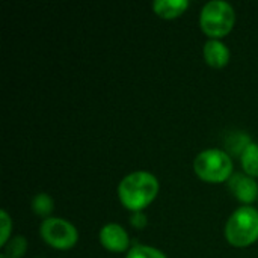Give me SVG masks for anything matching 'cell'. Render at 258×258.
<instances>
[{"mask_svg":"<svg viewBox=\"0 0 258 258\" xmlns=\"http://www.w3.org/2000/svg\"><path fill=\"white\" fill-rule=\"evenodd\" d=\"M157 178L145 171L128 174L118 186V197L121 203L133 212H141L142 209H145L157 197Z\"/></svg>","mask_w":258,"mask_h":258,"instance_id":"1","label":"cell"},{"mask_svg":"<svg viewBox=\"0 0 258 258\" xmlns=\"http://www.w3.org/2000/svg\"><path fill=\"white\" fill-rule=\"evenodd\" d=\"M225 237L234 246H248L258 239V212L254 207H239L227 221Z\"/></svg>","mask_w":258,"mask_h":258,"instance_id":"2","label":"cell"},{"mask_svg":"<svg viewBox=\"0 0 258 258\" xmlns=\"http://www.w3.org/2000/svg\"><path fill=\"white\" fill-rule=\"evenodd\" d=\"M234 20L236 15L233 6L224 0H212L206 3L200 15L201 29L212 36V39L227 35L233 29Z\"/></svg>","mask_w":258,"mask_h":258,"instance_id":"3","label":"cell"},{"mask_svg":"<svg viewBox=\"0 0 258 258\" xmlns=\"http://www.w3.org/2000/svg\"><path fill=\"white\" fill-rule=\"evenodd\" d=\"M194 169L200 178L210 183H221L231 175L233 162L225 151L218 148H210L201 151L197 156L194 162Z\"/></svg>","mask_w":258,"mask_h":258,"instance_id":"4","label":"cell"},{"mask_svg":"<svg viewBox=\"0 0 258 258\" xmlns=\"http://www.w3.org/2000/svg\"><path fill=\"white\" fill-rule=\"evenodd\" d=\"M41 236L48 245L57 249H68L79 239L76 227L60 218H47L41 224Z\"/></svg>","mask_w":258,"mask_h":258,"instance_id":"5","label":"cell"},{"mask_svg":"<svg viewBox=\"0 0 258 258\" xmlns=\"http://www.w3.org/2000/svg\"><path fill=\"white\" fill-rule=\"evenodd\" d=\"M100 242L109 251L121 252L125 251L130 240L127 231L118 224H107L100 231Z\"/></svg>","mask_w":258,"mask_h":258,"instance_id":"6","label":"cell"},{"mask_svg":"<svg viewBox=\"0 0 258 258\" xmlns=\"http://www.w3.org/2000/svg\"><path fill=\"white\" fill-rule=\"evenodd\" d=\"M203 53H204L206 62L209 65L215 67V68H221V67L227 65L228 60H230V50L219 39H209L204 44Z\"/></svg>","mask_w":258,"mask_h":258,"instance_id":"7","label":"cell"},{"mask_svg":"<svg viewBox=\"0 0 258 258\" xmlns=\"http://www.w3.org/2000/svg\"><path fill=\"white\" fill-rule=\"evenodd\" d=\"M233 190L237 197V200H240L242 203H252L258 195V184L257 181H254V178L251 177H243V175H237L236 181L231 184Z\"/></svg>","mask_w":258,"mask_h":258,"instance_id":"8","label":"cell"},{"mask_svg":"<svg viewBox=\"0 0 258 258\" xmlns=\"http://www.w3.org/2000/svg\"><path fill=\"white\" fill-rule=\"evenodd\" d=\"M189 6L187 0H154L153 9L163 18H174L183 14Z\"/></svg>","mask_w":258,"mask_h":258,"instance_id":"9","label":"cell"},{"mask_svg":"<svg viewBox=\"0 0 258 258\" xmlns=\"http://www.w3.org/2000/svg\"><path fill=\"white\" fill-rule=\"evenodd\" d=\"M242 166L246 174L258 177V144H248L242 151Z\"/></svg>","mask_w":258,"mask_h":258,"instance_id":"10","label":"cell"},{"mask_svg":"<svg viewBox=\"0 0 258 258\" xmlns=\"http://www.w3.org/2000/svg\"><path fill=\"white\" fill-rule=\"evenodd\" d=\"M53 209H54V203H53V198L50 195L38 194L36 197H33V200H32V210L36 215L45 218V216H48L53 212Z\"/></svg>","mask_w":258,"mask_h":258,"instance_id":"11","label":"cell"},{"mask_svg":"<svg viewBox=\"0 0 258 258\" xmlns=\"http://www.w3.org/2000/svg\"><path fill=\"white\" fill-rule=\"evenodd\" d=\"M125 258H166V255L162 251H159V249H156L153 246L136 245L128 251Z\"/></svg>","mask_w":258,"mask_h":258,"instance_id":"12","label":"cell"},{"mask_svg":"<svg viewBox=\"0 0 258 258\" xmlns=\"http://www.w3.org/2000/svg\"><path fill=\"white\" fill-rule=\"evenodd\" d=\"M26 239L23 237H15L11 240V243L6 246V255L11 258L21 257L26 251Z\"/></svg>","mask_w":258,"mask_h":258,"instance_id":"13","label":"cell"},{"mask_svg":"<svg viewBox=\"0 0 258 258\" xmlns=\"http://www.w3.org/2000/svg\"><path fill=\"white\" fill-rule=\"evenodd\" d=\"M0 221H2V239H0V245H5L8 242L9 237V231H11V219L8 216L6 212L0 213Z\"/></svg>","mask_w":258,"mask_h":258,"instance_id":"14","label":"cell"},{"mask_svg":"<svg viewBox=\"0 0 258 258\" xmlns=\"http://www.w3.org/2000/svg\"><path fill=\"white\" fill-rule=\"evenodd\" d=\"M132 225L133 227H136V228H144L145 225H147V216L144 215V213H141V212H135V215L132 216Z\"/></svg>","mask_w":258,"mask_h":258,"instance_id":"15","label":"cell"},{"mask_svg":"<svg viewBox=\"0 0 258 258\" xmlns=\"http://www.w3.org/2000/svg\"><path fill=\"white\" fill-rule=\"evenodd\" d=\"M2 258H6V257H2Z\"/></svg>","mask_w":258,"mask_h":258,"instance_id":"16","label":"cell"}]
</instances>
